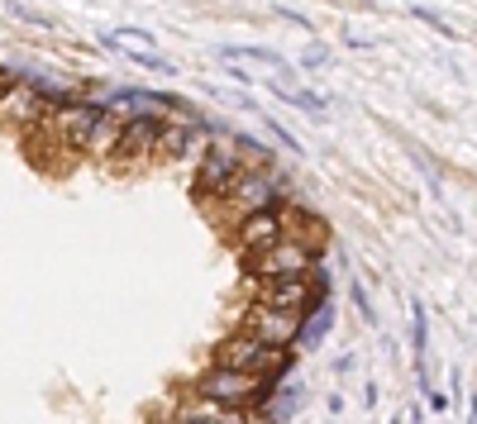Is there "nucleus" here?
<instances>
[{
    "label": "nucleus",
    "mask_w": 477,
    "mask_h": 424,
    "mask_svg": "<svg viewBox=\"0 0 477 424\" xmlns=\"http://www.w3.org/2000/svg\"><path fill=\"white\" fill-rule=\"evenodd\" d=\"M258 353H263V344H258V338H248L244 329H234V334H224L220 344H215V353H211V367H224V372H248V377H254Z\"/></svg>",
    "instance_id": "6e6552de"
},
{
    "label": "nucleus",
    "mask_w": 477,
    "mask_h": 424,
    "mask_svg": "<svg viewBox=\"0 0 477 424\" xmlns=\"http://www.w3.org/2000/svg\"><path fill=\"white\" fill-rule=\"evenodd\" d=\"M354 310L363 315V325H378V310H372V295L363 286H354Z\"/></svg>",
    "instance_id": "4468645a"
},
{
    "label": "nucleus",
    "mask_w": 477,
    "mask_h": 424,
    "mask_svg": "<svg viewBox=\"0 0 477 424\" xmlns=\"http://www.w3.org/2000/svg\"><path fill=\"white\" fill-rule=\"evenodd\" d=\"M10 15H15V19H25V25H38V29H57V25H53V15L34 10V5H10Z\"/></svg>",
    "instance_id": "f8f14e48"
},
{
    "label": "nucleus",
    "mask_w": 477,
    "mask_h": 424,
    "mask_svg": "<svg viewBox=\"0 0 477 424\" xmlns=\"http://www.w3.org/2000/svg\"><path fill=\"white\" fill-rule=\"evenodd\" d=\"M224 62H267L282 81H292V72H296V67H286V57L273 53V48H239L234 44V48H224Z\"/></svg>",
    "instance_id": "9b49d317"
},
{
    "label": "nucleus",
    "mask_w": 477,
    "mask_h": 424,
    "mask_svg": "<svg viewBox=\"0 0 477 424\" xmlns=\"http://www.w3.org/2000/svg\"><path fill=\"white\" fill-rule=\"evenodd\" d=\"M239 329L248 338H258L263 348H292L296 334H301V315H286V310H267V305H244V320Z\"/></svg>",
    "instance_id": "39448f33"
},
{
    "label": "nucleus",
    "mask_w": 477,
    "mask_h": 424,
    "mask_svg": "<svg viewBox=\"0 0 477 424\" xmlns=\"http://www.w3.org/2000/svg\"><path fill=\"white\" fill-rule=\"evenodd\" d=\"M186 396L211 400V406H224V410H254L267 400V387L248 372H224V367L205 363L192 381H186Z\"/></svg>",
    "instance_id": "f257e3e1"
},
{
    "label": "nucleus",
    "mask_w": 477,
    "mask_h": 424,
    "mask_svg": "<svg viewBox=\"0 0 477 424\" xmlns=\"http://www.w3.org/2000/svg\"><path fill=\"white\" fill-rule=\"evenodd\" d=\"M119 115H110V110H100V119H96V129L87 134V148H81V158H91V162H110L115 158V143H119Z\"/></svg>",
    "instance_id": "1a4fd4ad"
},
{
    "label": "nucleus",
    "mask_w": 477,
    "mask_h": 424,
    "mask_svg": "<svg viewBox=\"0 0 477 424\" xmlns=\"http://www.w3.org/2000/svg\"><path fill=\"white\" fill-rule=\"evenodd\" d=\"M391 424H401V419H391Z\"/></svg>",
    "instance_id": "a211bd4d"
},
{
    "label": "nucleus",
    "mask_w": 477,
    "mask_h": 424,
    "mask_svg": "<svg viewBox=\"0 0 477 424\" xmlns=\"http://www.w3.org/2000/svg\"><path fill=\"white\" fill-rule=\"evenodd\" d=\"M230 239H234V248L244 253V258H254V253L273 248V243L282 239V220H277V210H267V215H248V220L230 224Z\"/></svg>",
    "instance_id": "0eeeda50"
},
{
    "label": "nucleus",
    "mask_w": 477,
    "mask_h": 424,
    "mask_svg": "<svg viewBox=\"0 0 477 424\" xmlns=\"http://www.w3.org/2000/svg\"><path fill=\"white\" fill-rule=\"evenodd\" d=\"M310 263H316V253H310L301 239H277L273 248L254 253V258H244V277L248 282H282V277H306Z\"/></svg>",
    "instance_id": "7ed1b4c3"
},
{
    "label": "nucleus",
    "mask_w": 477,
    "mask_h": 424,
    "mask_svg": "<svg viewBox=\"0 0 477 424\" xmlns=\"http://www.w3.org/2000/svg\"><path fill=\"white\" fill-rule=\"evenodd\" d=\"M267 134H273L277 143H286V148H292V153H301V143H296L292 134H286V129H282V124H277V119H267Z\"/></svg>",
    "instance_id": "dca6fc26"
},
{
    "label": "nucleus",
    "mask_w": 477,
    "mask_h": 424,
    "mask_svg": "<svg viewBox=\"0 0 477 424\" xmlns=\"http://www.w3.org/2000/svg\"><path fill=\"white\" fill-rule=\"evenodd\" d=\"M277 15H282V19H292V25H306V29H310V19H306L301 10H292V5H277Z\"/></svg>",
    "instance_id": "f3484780"
},
{
    "label": "nucleus",
    "mask_w": 477,
    "mask_h": 424,
    "mask_svg": "<svg viewBox=\"0 0 477 424\" xmlns=\"http://www.w3.org/2000/svg\"><path fill=\"white\" fill-rule=\"evenodd\" d=\"M100 44H106V48H119V53H130L134 62H139V57H149V53H158L149 29H100Z\"/></svg>",
    "instance_id": "9d476101"
},
{
    "label": "nucleus",
    "mask_w": 477,
    "mask_h": 424,
    "mask_svg": "<svg viewBox=\"0 0 477 424\" xmlns=\"http://www.w3.org/2000/svg\"><path fill=\"white\" fill-rule=\"evenodd\" d=\"M158 115H134L119 124V143H115V158L110 167H139V162H153V143H158Z\"/></svg>",
    "instance_id": "423d86ee"
},
{
    "label": "nucleus",
    "mask_w": 477,
    "mask_h": 424,
    "mask_svg": "<svg viewBox=\"0 0 477 424\" xmlns=\"http://www.w3.org/2000/svg\"><path fill=\"white\" fill-rule=\"evenodd\" d=\"M325 62H329V48H325V44H316L310 53H301V72H320Z\"/></svg>",
    "instance_id": "ddd939ff"
},
{
    "label": "nucleus",
    "mask_w": 477,
    "mask_h": 424,
    "mask_svg": "<svg viewBox=\"0 0 477 424\" xmlns=\"http://www.w3.org/2000/svg\"><path fill=\"white\" fill-rule=\"evenodd\" d=\"M239 181V153H234V134L215 129V139L205 143V153L196 158V177H192V191L205 210H215L224 196H230V186Z\"/></svg>",
    "instance_id": "f03ea898"
},
{
    "label": "nucleus",
    "mask_w": 477,
    "mask_h": 424,
    "mask_svg": "<svg viewBox=\"0 0 477 424\" xmlns=\"http://www.w3.org/2000/svg\"><path fill=\"white\" fill-rule=\"evenodd\" d=\"M96 119H100V105L96 100H67V105H57V110L48 115V139H53V148L81 158V148H87V134L96 129Z\"/></svg>",
    "instance_id": "20e7f679"
},
{
    "label": "nucleus",
    "mask_w": 477,
    "mask_h": 424,
    "mask_svg": "<svg viewBox=\"0 0 477 424\" xmlns=\"http://www.w3.org/2000/svg\"><path fill=\"white\" fill-rule=\"evenodd\" d=\"M139 67H149V72H158V77H172V72H177V67H172V62L162 57V53H149V57H139Z\"/></svg>",
    "instance_id": "2eb2a0df"
}]
</instances>
